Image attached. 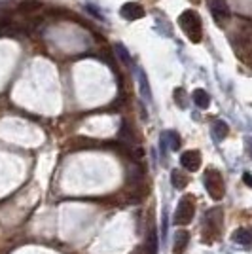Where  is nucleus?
Segmentation results:
<instances>
[{
  "label": "nucleus",
  "instance_id": "obj_1",
  "mask_svg": "<svg viewBox=\"0 0 252 254\" xmlns=\"http://www.w3.org/2000/svg\"><path fill=\"white\" fill-rule=\"evenodd\" d=\"M179 23H180V29L184 31V34L188 36L191 42L193 44L201 42V38H203V23H201V17L197 11L184 10L180 13Z\"/></svg>",
  "mask_w": 252,
  "mask_h": 254
},
{
  "label": "nucleus",
  "instance_id": "obj_2",
  "mask_svg": "<svg viewBox=\"0 0 252 254\" xmlns=\"http://www.w3.org/2000/svg\"><path fill=\"white\" fill-rule=\"evenodd\" d=\"M222 209L220 207H214L207 212L205 216V228H203V241L205 243H212L220 237L222 230Z\"/></svg>",
  "mask_w": 252,
  "mask_h": 254
},
{
  "label": "nucleus",
  "instance_id": "obj_3",
  "mask_svg": "<svg viewBox=\"0 0 252 254\" xmlns=\"http://www.w3.org/2000/svg\"><path fill=\"white\" fill-rule=\"evenodd\" d=\"M205 188H207L209 195L214 201H220L224 197V193H226V184H224L220 171L209 169L205 173Z\"/></svg>",
  "mask_w": 252,
  "mask_h": 254
},
{
  "label": "nucleus",
  "instance_id": "obj_4",
  "mask_svg": "<svg viewBox=\"0 0 252 254\" xmlns=\"http://www.w3.org/2000/svg\"><path fill=\"white\" fill-rule=\"evenodd\" d=\"M195 214V197L193 195H184L182 201L179 203L177 211H175V224L179 226H188L193 220Z\"/></svg>",
  "mask_w": 252,
  "mask_h": 254
},
{
  "label": "nucleus",
  "instance_id": "obj_5",
  "mask_svg": "<svg viewBox=\"0 0 252 254\" xmlns=\"http://www.w3.org/2000/svg\"><path fill=\"white\" fill-rule=\"evenodd\" d=\"M180 165L189 173H195L201 167V152L199 150H188L180 156Z\"/></svg>",
  "mask_w": 252,
  "mask_h": 254
},
{
  "label": "nucleus",
  "instance_id": "obj_6",
  "mask_svg": "<svg viewBox=\"0 0 252 254\" xmlns=\"http://www.w3.org/2000/svg\"><path fill=\"white\" fill-rule=\"evenodd\" d=\"M209 8L214 15L216 23H222L224 19L230 17V8L226 4V0H209Z\"/></svg>",
  "mask_w": 252,
  "mask_h": 254
},
{
  "label": "nucleus",
  "instance_id": "obj_7",
  "mask_svg": "<svg viewBox=\"0 0 252 254\" xmlns=\"http://www.w3.org/2000/svg\"><path fill=\"white\" fill-rule=\"evenodd\" d=\"M122 15L127 21H135V19H142L144 17V8L137 4V2H127L122 6Z\"/></svg>",
  "mask_w": 252,
  "mask_h": 254
},
{
  "label": "nucleus",
  "instance_id": "obj_8",
  "mask_svg": "<svg viewBox=\"0 0 252 254\" xmlns=\"http://www.w3.org/2000/svg\"><path fill=\"white\" fill-rule=\"evenodd\" d=\"M118 137H120V142H124V144H127V146H133V144H135V135H133V129H131V126H129L127 120L122 122V127H120Z\"/></svg>",
  "mask_w": 252,
  "mask_h": 254
},
{
  "label": "nucleus",
  "instance_id": "obj_9",
  "mask_svg": "<svg viewBox=\"0 0 252 254\" xmlns=\"http://www.w3.org/2000/svg\"><path fill=\"white\" fill-rule=\"evenodd\" d=\"M233 241L243 247H251L252 245V230L251 228H239L233 233Z\"/></svg>",
  "mask_w": 252,
  "mask_h": 254
},
{
  "label": "nucleus",
  "instance_id": "obj_10",
  "mask_svg": "<svg viewBox=\"0 0 252 254\" xmlns=\"http://www.w3.org/2000/svg\"><path fill=\"white\" fill-rule=\"evenodd\" d=\"M167 142H171V150H179L180 144H182V140H180V137L175 131H167V133L161 135V150L163 152L167 148Z\"/></svg>",
  "mask_w": 252,
  "mask_h": 254
},
{
  "label": "nucleus",
  "instance_id": "obj_11",
  "mask_svg": "<svg viewBox=\"0 0 252 254\" xmlns=\"http://www.w3.org/2000/svg\"><path fill=\"white\" fill-rule=\"evenodd\" d=\"M189 243V233L184 232V230H180L177 233V237H175V247H173V254H182L186 251V247Z\"/></svg>",
  "mask_w": 252,
  "mask_h": 254
},
{
  "label": "nucleus",
  "instance_id": "obj_12",
  "mask_svg": "<svg viewBox=\"0 0 252 254\" xmlns=\"http://www.w3.org/2000/svg\"><path fill=\"white\" fill-rule=\"evenodd\" d=\"M191 99H193L195 106H199V108H209V105H210V97L205 89H195Z\"/></svg>",
  "mask_w": 252,
  "mask_h": 254
},
{
  "label": "nucleus",
  "instance_id": "obj_13",
  "mask_svg": "<svg viewBox=\"0 0 252 254\" xmlns=\"http://www.w3.org/2000/svg\"><path fill=\"white\" fill-rule=\"evenodd\" d=\"M142 249H144L146 254H158V235H156V230H154V228L148 232L146 245H144Z\"/></svg>",
  "mask_w": 252,
  "mask_h": 254
},
{
  "label": "nucleus",
  "instance_id": "obj_14",
  "mask_svg": "<svg viewBox=\"0 0 252 254\" xmlns=\"http://www.w3.org/2000/svg\"><path fill=\"white\" fill-rule=\"evenodd\" d=\"M228 133H230V127L226 122H214V126H212V137L216 138V140H224V138L228 137Z\"/></svg>",
  "mask_w": 252,
  "mask_h": 254
},
{
  "label": "nucleus",
  "instance_id": "obj_15",
  "mask_svg": "<svg viewBox=\"0 0 252 254\" xmlns=\"http://www.w3.org/2000/svg\"><path fill=\"white\" fill-rule=\"evenodd\" d=\"M171 182H173V186L175 188H186V184H188V177L184 175V173H180L179 169H175L171 173Z\"/></svg>",
  "mask_w": 252,
  "mask_h": 254
},
{
  "label": "nucleus",
  "instance_id": "obj_16",
  "mask_svg": "<svg viewBox=\"0 0 252 254\" xmlns=\"http://www.w3.org/2000/svg\"><path fill=\"white\" fill-rule=\"evenodd\" d=\"M138 84H140V91H142V97L144 99H150L152 97V93H150V87H148V82H146V76H144V72L142 70H138Z\"/></svg>",
  "mask_w": 252,
  "mask_h": 254
},
{
  "label": "nucleus",
  "instance_id": "obj_17",
  "mask_svg": "<svg viewBox=\"0 0 252 254\" xmlns=\"http://www.w3.org/2000/svg\"><path fill=\"white\" fill-rule=\"evenodd\" d=\"M116 53H118V57L122 59L124 64H131V57H129V53H127V50L122 44H116Z\"/></svg>",
  "mask_w": 252,
  "mask_h": 254
},
{
  "label": "nucleus",
  "instance_id": "obj_18",
  "mask_svg": "<svg viewBox=\"0 0 252 254\" xmlns=\"http://www.w3.org/2000/svg\"><path fill=\"white\" fill-rule=\"evenodd\" d=\"M175 101H177V105L182 106V108H186V93H184V89H175Z\"/></svg>",
  "mask_w": 252,
  "mask_h": 254
},
{
  "label": "nucleus",
  "instance_id": "obj_19",
  "mask_svg": "<svg viewBox=\"0 0 252 254\" xmlns=\"http://www.w3.org/2000/svg\"><path fill=\"white\" fill-rule=\"evenodd\" d=\"M243 180H245V182L252 188V175L251 173H245V175H243Z\"/></svg>",
  "mask_w": 252,
  "mask_h": 254
},
{
  "label": "nucleus",
  "instance_id": "obj_20",
  "mask_svg": "<svg viewBox=\"0 0 252 254\" xmlns=\"http://www.w3.org/2000/svg\"><path fill=\"white\" fill-rule=\"evenodd\" d=\"M133 254H146V253H144V249H142V247H138V249Z\"/></svg>",
  "mask_w": 252,
  "mask_h": 254
},
{
  "label": "nucleus",
  "instance_id": "obj_21",
  "mask_svg": "<svg viewBox=\"0 0 252 254\" xmlns=\"http://www.w3.org/2000/svg\"><path fill=\"white\" fill-rule=\"evenodd\" d=\"M251 154H252V138H251Z\"/></svg>",
  "mask_w": 252,
  "mask_h": 254
}]
</instances>
